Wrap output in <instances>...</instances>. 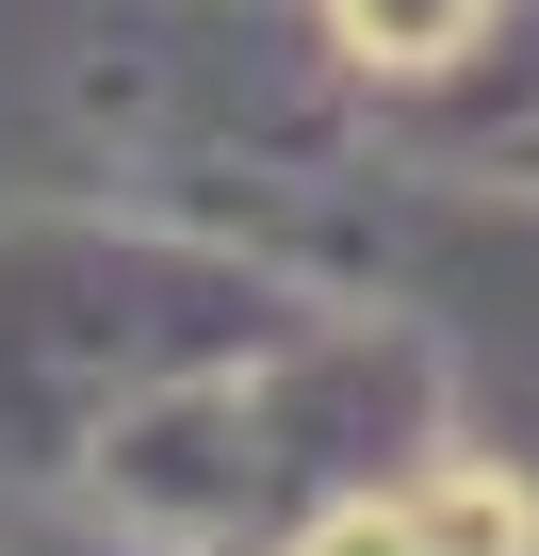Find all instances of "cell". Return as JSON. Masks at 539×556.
Returning <instances> with one entry per match:
<instances>
[{
  "label": "cell",
  "instance_id": "obj_1",
  "mask_svg": "<svg viewBox=\"0 0 539 556\" xmlns=\"http://www.w3.org/2000/svg\"><path fill=\"white\" fill-rule=\"evenodd\" d=\"M279 328H295V278L196 213H164V197L0 213V475L66 491L115 409L279 344Z\"/></svg>",
  "mask_w": 539,
  "mask_h": 556
},
{
  "label": "cell",
  "instance_id": "obj_2",
  "mask_svg": "<svg viewBox=\"0 0 539 556\" xmlns=\"http://www.w3.org/2000/svg\"><path fill=\"white\" fill-rule=\"evenodd\" d=\"M261 556H539V475L490 442H409V458L311 491Z\"/></svg>",
  "mask_w": 539,
  "mask_h": 556
},
{
  "label": "cell",
  "instance_id": "obj_3",
  "mask_svg": "<svg viewBox=\"0 0 539 556\" xmlns=\"http://www.w3.org/2000/svg\"><path fill=\"white\" fill-rule=\"evenodd\" d=\"M506 17H523V0H311V50H328L360 99H441V115H474Z\"/></svg>",
  "mask_w": 539,
  "mask_h": 556
},
{
  "label": "cell",
  "instance_id": "obj_4",
  "mask_svg": "<svg viewBox=\"0 0 539 556\" xmlns=\"http://www.w3.org/2000/svg\"><path fill=\"white\" fill-rule=\"evenodd\" d=\"M506 164H523V180H539V115H523V131H506Z\"/></svg>",
  "mask_w": 539,
  "mask_h": 556
}]
</instances>
